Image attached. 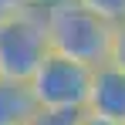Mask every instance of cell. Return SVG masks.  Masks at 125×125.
Listing matches in <instances>:
<instances>
[{
    "label": "cell",
    "mask_w": 125,
    "mask_h": 125,
    "mask_svg": "<svg viewBox=\"0 0 125 125\" xmlns=\"http://www.w3.org/2000/svg\"><path fill=\"white\" fill-rule=\"evenodd\" d=\"M81 112H54V108H37L27 125H78Z\"/></svg>",
    "instance_id": "cell-7"
},
{
    "label": "cell",
    "mask_w": 125,
    "mask_h": 125,
    "mask_svg": "<svg viewBox=\"0 0 125 125\" xmlns=\"http://www.w3.org/2000/svg\"><path fill=\"white\" fill-rule=\"evenodd\" d=\"M31 95L37 108H54V112H84L88 102V84H91V68L81 61H71L64 54L47 51L34 74L27 78Z\"/></svg>",
    "instance_id": "cell-3"
},
{
    "label": "cell",
    "mask_w": 125,
    "mask_h": 125,
    "mask_svg": "<svg viewBox=\"0 0 125 125\" xmlns=\"http://www.w3.org/2000/svg\"><path fill=\"white\" fill-rule=\"evenodd\" d=\"M37 112L31 84L17 78H0V125H27Z\"/></svg>",
    "instance_id": "cell-5"
},
{
    "label": "cell",
    "mask_w": 125,
    "mask_h": 125,
    "mask_svg": "<svg viewBox=\"0 0 125 125\" xmlns=\"http://www.w3.org/2000/svg\"><path fill=\"white\" fill-rule=\"evenodd\" d=\"M51 3H58V0H27V7H41V10L51 7Z\"/></svg>",
    "instance_id": "cell-11"
},
{
    "label": "cell",
    "mask_w": 125,
    "mask_h": 125,
    "mask_svg": "<svg viewBox=\"0 0 125 125\" xmlns=\"http://www.w3.org/2000/svg\"><path fill=\"white\" fill-rule=\"evenodd\" d=\"M44 27H47V47L54 54H64L88 68H98L108 61L115 24L81 7L78 0H58L44 7Z\"/></svg>",
    "instance_id": "cell-1"
},
{
    "label": "cell",
    "mask_w": 125,
    "mask_h": 125,
    "mask_svg": "<svg viewBox=\"0 0 125 125\" xmlns=\"http://www.w3.org/2000/svg\"><path fill=\"white\" fill-rule=\"evenodd\" d=\"M108 61L115 68L125 71V21L115 24V34H112V47H108Z\"/></svg>",
    "instance_id": "cell-8"
},
{
    "label": "cell",
    "mask_w": 125,
    "mask_h": 125,
    "mask_svg": "<svg viewBox=\"0 0 125 125\" xmlns=\"http://www.w3.org/2000/svg\"><path fill=\"white\" fill-rule=\"evenodd\" d=\"M78 125H122V122H112V118H102V115H91V112H81Z\"/></svg>",
    "instance_id": "cell-9"
},
{
    "label": "cell",
    "mask_w": 125,
    "mask_h": 125,
    "mask_svg": "<svg viewBox=\"0 0 125 125\" xmlns=\"http://www.w3.org/2000/svg\"><path fill=\"white\" fill-rule=\"evenodd\" d=\"M21 7H27V0H0V17H7V14H17Z\"/></svg>",
    "instance_id": "cell-10"
},
{
    "label": "cell",
    "mask_w": 125,
    "mask_h": 125,
    "mask_svg": "<svg viewBox=\"0 0 125 125\" xmlns=\"http://www.w3.org/2000/svg\"><path fill=\"white\" fill-rule=\"evenodd\" d=\"M78 3L88 7V10H95L108 24H122L125 21V0H78Z\"/></svg>",
    "instance_id": "cell-6"
},
{
    "label": "cell",
    "mask_w": 125,
    "mask_h": 125,
    "mask_svg": "<svg viewBox=\"0 0 125 125\" xmlns=\"http://www.w3.org/2000/svg\"><path fill=\"white\" fill-rule=\"evenodd\" d=\"M84 112L125 125V71L122 68H115L112 61L91 68V84H88Z\"/></svg>",
    "instance_id": "cell-4"
},
{
    "label": "cell",
    "mask_w": 125,
    "mask_h": 125,
    "mask_svg": "<svg viewBox=\"0 0 125 125\" xmlns=\"http://www.w3.org/2000/svg\"><path fill=\"white\" fill-rule=\"evenodd\" d=\"M47 51L51 47L41 7H21L17 14L0 17V78L27 81Z\"/></svg>",
    "instance_id": "cell-2"
}]
</instances>
